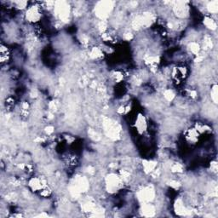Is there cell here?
Segmentation results:
<instances>
[{"label": "cell", "mask_w": 218, "mask_h": 218, "mask_svg": "<svg viewBox=\"0 0 218 218\" xmlns=\"http://www.w3.org/2000/svg\"><path fill=\"white\" fill-rule=\"evenodd\" d=\"M142 211H143L142 212L144 214V216H147V217H151V216H153V214H154V209L150 205H146L145 206L143 207Z\"/></svg>", "instance_id": "3"}, {"label": "cell", "mask_w": 218, "mask_h": 218, "mask_svg": "<svg viewBox=\"0 0 218 218\" xmlns=\"http://www.w3.org/2000/svg\"><path fill=\"white\" fill-rule=\"evenodd\" d=\"M205 26H206L208 28H211V29H216L217 28V25H216V23L215 22L211 20V18H208L206 19V21H205Z\"/></svg>", "instance_id": "4"}, {"label": "cell", "mask_w": 218, "mask_h": 218, "mask_svg": "<svg viewBox=\"0 0 218 218\" xmlns=\"http://www.w3.org/2000/svg\"><path fill=\"white\" fill-rule=\"evenodd\" d=\"M164 96H165V98L167 99L168 101H170V100H172V98L174 97V94L172 93V91L167 90V91H165V93H164Z\"/></svg>", "instance_id": "5"}, {"label": "cell", "mask_w": 218, "mask_h": 218, "mask_svg": "<svg viewBox=\"0 0 218 218\" xmlns=\"http://www.w3.org/2000/svg\"><path fill=\"white\" fill-rule=\"evenodd\" d=\"M26 16L29 22H38L41 16V12L39 6H31L26 13Z\"/></svg>", "instance_id": "1"}, {"label": "cell", "mask_w": 218, "mask_h": 218, "mask_svg": "<svg viewBox=\"0 0 218 218\" xmlns=\"http://www.w3.org/2000/svg\"><path fill=\"white\" fill-rule=\"evenodd\" d=\"M120 184H121L120 178L118 177L117 176H115V175H111L107 178L106 185H107L108 189L110 191H116L119 187Z\"/></svg>", "instance_id": "2"}]
</instances>
